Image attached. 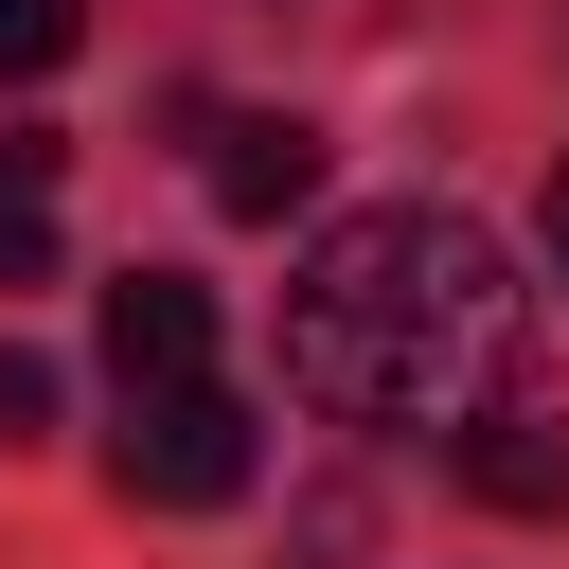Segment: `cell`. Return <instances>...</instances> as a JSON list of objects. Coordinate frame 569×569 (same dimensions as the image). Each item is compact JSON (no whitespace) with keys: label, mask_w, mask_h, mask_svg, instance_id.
Returning <instances> with one entry per match:
<instances>
[{"label":"cell","mask_w":569,"mask_h":569,"mask_svg":"<svg viewBox=\"0 0 569 569\" xmlns=\"http://www.w3.org/2000/svg\"><path fill=\"white\" fill-rule=\"evenodd\" d=\"M36 427H53V356H18V338H0V445H36Z\"/></svg>","instance_id":"cell-8"},{"label":"cell","mask_w":569,"mask_h":569,"mask_svg":"<svg viewBox=\"0 0 569 569\" xmlns=\"http://www.w3.org/2000/svg\"><path fill=\"white\" fill-rule=\"evenodd\" d=\"M516 320L533 284L498 267L480 213L445 196H391V213H338L284 284V391L338 409V427H480L498 373H516Z\"/></svg>","instance_id":"cell-1"},{"label":"cell","mask_w":569,"mask_h":569,"mask_svg":"<svg viewBox=\"0 0 569 569\" xmlns=\"http://www.w3.org/2000/svg\"><path fill=\"white\" fill-rule=\"evenodd\" d=\"M107 480H124V498H160V516H213V498H249V480H267V427H249V391L160 373V391H124V427H107Z\"/></svg>","instance_id":"cell-2"},{"label":"cell","mask_w":569,"mask_h":569,"mask_svg":"<svg viewBox=\"0 0 569 569\" xmlns=\"http://www.w3.org/2000/svg\"><path fill=\"white\" fill-rule=\"evenodd\" d=\"M533 267L569 284V160H551V196H533Z\"/></svg>","instance_id":"cell-9"},{"label":"cell","mask_w":569,"mask_h":569,"mask_svg":"<svg viewBox=\"0 0 569 569\" xmlns=\"http://www.w3.org/2000/svg\"><path fill=\"white\" fill-rule=\"evenodd\" d=\"M71 36H89V0H0V89L71 71Z\"/></svg>","instance_id":"cell-7"},{"label":"cell","mask_w":569,"mask_h":569,"mask_svg":"<svg viewBox=\"0 0 569 569\" xmlns=\"http://www.w3.org/2000/svg\"><path fill=\"white\" fill-rule=\"evenodd\" d=\"M107 373H124V391L213 373V284H196V267H124V284H107Z\"/></svg>","instance_id":"cell-3"},{"label":"cell","mask_w":569,"mask_h":569,"mask_svg":"<svg viewBox=\"0 0 569 569\" xmlns=\"http://www.w3.org/2000/svg\"><path fill=\"white\" fill-rule=\"evenodd\" d=\"M462 480H480L498 516H551V498H569V427H551V409H480V427H462Z\"/></svg>","instance_id":"cell-5"},{"label":"cell","mask_w":569,"mask_h":569,"mask_svg":"<svg viewBox=\"0 0 569 569\" xmlns=\"http://www.w3.org/2000/svg\"><path fill=\"white\" fill-rule=\"evenodd\" d=\"M320 196V124H284V107H249V124H213V213H249V231H284Z\"/></svg>","instance_id":"cell-4"},{"label":"cell","mask_w":569,"mask_h":569,"mask_svg":"<svg viewBox=\"0 0 569 569\" xmlns=\"http://www.w3.org/2000/svg\"><path fill=\"white\" fill-rule=\"evenodd\" d=\"M53 178H71V142L0 124V284H53Z\"/></svg>","instance_id":"cell-6"}]
</instances>
